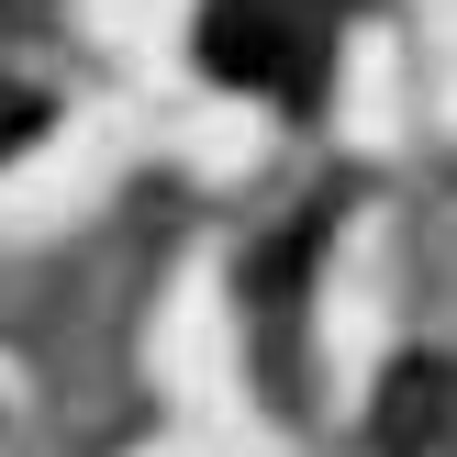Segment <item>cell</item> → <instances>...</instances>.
Instances as JSON below:
<instances>
[{
    "instance_id": "3",
    "label": "cell",
    "mask_w": 457,
    "mask_h": 457,
    "mask_svg": "<svg viewBox=\"0 0 457 457\" xmlns=\"http://www.w3.org/2000/svg\"><path fill=\"white\" fill-rule=\"evenodd\" d=\"M34 134H45V89L0 79V156H12V145H34Z\"/></svg>"
},
{
    "instance_id": "1",
    "label": "cell",
    "mask_w": 457,
    "mask_h": 457,
    "mask_svg": "<svg viewBox=\"0 0 457 457\" xmlns=\"http://www.w3.org/2000/svg\"><path fill=\"white\" fill-rule=\"evenodd\" d=\"M212 67L245 89H279V101H312V22H290L279 0H245V12H212Z\"/></svg>"
},
{
    "instance_id": "2",
    "label": "cell",
    "mask_w": 457,
    "mask_h": 457,
    "mask_svg": "<svg viewBox=\"0 0 457 457\" xmlns=\"http://www.w3.org/2000/svg\"><path fill=\"white\" fill-rule=\"evenodd\" d=\"M446 424H457V369L446 357H413V369H391V391H379V457H424V446H446Z\"/></svg>"
},
{
    "instance_id": "4",
    "label": "cell",
    "mask_w": 457,
    "mask_h": 457,
    "mask_svg": "<svg viewBox=\"0 0 457 457\" xmlns=\"http://www.w3.org/2000/svg\"><path fill=\"white\" fill-rule=\"evenodd\" d=\"M0 12H22V0H0Z\"/></svg>"
}]
</instances>
